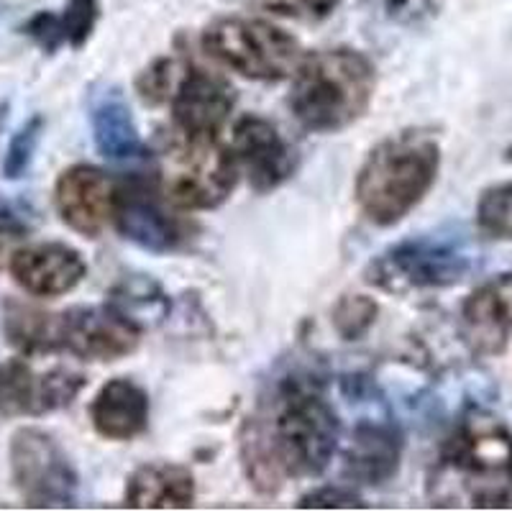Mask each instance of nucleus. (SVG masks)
Listing matches in <instances>:
<instances>
[{
	"label": "nucleus",
	"instance_id": "obj_25",
	"mask_svg": "<svg viewBox=\"0 0 512 512\" xmlns=\"http://www.w3.org/2000/svg\"><path fill=\"white\" fill-rule=\"evenodd\" d=\"M85 382H88L85 374L67 367H54L49 372L39 374V408H36V418L54 413V410L70 408L75 397L82 392V387H85Z\"/></svg>",
	"mask_w": 512,
	"mask_h": 512
},
{
	"label": "nucleus",
	"instance_id": "obj_19",
	"mask_svg": "<svg viewBox=\"0 0 512 512\" xmlns=\"http://www.w3.org/2000/svg\"><path fill=\"white\" fill-rule=\"evenodd\" d=\"M90 123H93L95 146L105 159L123 162V159H136L146 154L134 113L128 108L121 90H105L93 100Z\"/></svg>",
	"mask_w": 512,
	"mask_h": 512
},
{
	"label": "nucleus",
	"instance_id": "obj_7",
	"mask_svg": "<svg viewBox=\"0 0 512 512\" xmlns=\"http://www.w3.org/2000/svg\"><path fill=\"white\" fill-rule=\"evenodd\" d=\"M203 49L249 80L280 82L297 67L300 44L259 18H218L203 31Z\"/></svg>",
	"mask_w": 512,
	"mask_h": 512
},
{
	"label": "nucleus",
	"instance_id": "obj_10",
	"mask_svg": "<svg viewBox=\"0 0 512 512\" xmlns=\"http://www.w3.org/2000/svg\"><path fill=\"white\" fill-rule=\"evenodd\" d=\"M113 223L123 239L154 254H169L185 241V226L180 218L169 216L154 190L139 180L116 187Z\"/></svg>",
	"mask_w": 512,
	"mask_h": 512
},
{
	"label": "nucleus",
	"instance_id": "obj_15",
	"mask_svg": "<svg viewBox=\"0 0 512 512\" xmlns=\"http://www.w3.org/2000/svg\"><path fill=\"white\" fill-rule=\"evenodd\" d=\"M233 88L223 77L190 67L172 98V118L182 134H218L233 111Z\"/></svg>",
	"mask_w": 512,
	"mask_h": 512
},
{
	"label": "nucleus",
	"instance_id": "obj_27",
	"mask_svg": "<svg viewBox=\"0 0 512 512\" xmlns=\"http://www.w3.org/2000/svg\"><path fill=\"white\" fill-rule=\"evenodd\" d=\"M41 131H44V118L31 116L13 134L11 144L6 149V157H3V177L6 180H21L29 172L31 162H34L36 146H39Z\"/></svg>",
	"mask_w": 512,
	"mask_h": 512
},
{
	"label": "nucleus",
	"instance_id": "obj_18",
	"mask_svg": "<svg viewBox=\"0 0 512 512\" xmlns=\"http://www.w3.org/2000/svg\"><path fill=\"white\" fill-rule=\"evenodd\" d=\"M195 502V477L187 466L152 461L126 482L123 505L134 510H185Z\"/></svg>",
	"mask_w": 512,
	"mask_h": 512
},
{
	"label": "nucleus",
	"instance_id": "obj_24",
	"mask_svg": "<svg viewBox=\"0 0 512 512\" xmlns=\"http://www.w3.org/2000/svg\"><path fill=\"white\" fill-rule=\"evenodd\" d=\"M479 231L489 239L512 241V182L487 187L477 203Z\"/></svg>",
	"mask_w": 512,
	"mask_h": 512
},
{
	"label": "nucleus",
	"instance_id": "obj_32",
	"mask_svg": "<svg viewBox=\"0 0 512 512\" xmlns=\"http://www.w3.org/2000/svg\"><path fill=\"white\" fill-rule=\"evenodd\" d=\"M31 233V221L26 210L13 200L0 195V259L8 254V246L13 241L24 239Z\"/></svg>",
	"mask_w": 512,
	"mask_h": 512
},
{
	"label": "nucleus",
	"instance_id": "obj_12",
	"mask_svg": "<svg viewBox=\"0 0 512 512\" xmlns=\"http://www.w3.org/2000/svg\"><path fill=\"white\" fill-rule=\"evenodd\" d=\"M116 185L93 164H72L57 177L54 208L59 218L80 236L95 239L113 221Z\"/></svg>",
	"mask_w": 512,
	"mask_h": 512
},
{
	"label": "nucleus",
	"instance_id": "obj_16",
	"mask_svg": "<svg viewBox=\"0 0 512 512\" xmlns=\"http://www.w3.org/2000/svg\"><path fill=\"white\" fill-rule=\"evenodd\" d=\"M402 433L390 420H359L346 448V474L369 487L390 482L400 469Z\"/></svg>",
	"mask_w": 512,
	"mask_h": 512
},
{
	"label": "nucleus",
	"instance_id": "obj_1",
	"mask_svg": "<svg viewBox=\"0 0 512 512\" xmlns=\"http://www.w3.org/2000/svg\"><path fill=\"white\" fill-rule=\"evenodd\" d=\"M287 477H318L328 469L341 438V420L310 374H287L272 405L259 413Z\"/></svg>",
	"mask_w": 512,
	"mask_h": 512
},
{
	"label": "nucleus",
	"instance_id": "obj_29",
	"mask_svg": "<svg viewBox=\"0 0 512 512\" xmlns=\"http://www.w3.org/2000/svg\"><path fill=\"white\" fill-rule=\"evenodd\" d=\"M172 72H175V62L172 59H157L149 64L139 77H136V93L146 105H159L169 98V88H172Z\"/></svg>",
	"mask_w": 512,
	"mask_h": 512
},
{
	"label": "nucleus",
	"instance_id": "obj_6",
	"mask_svg": "<svg viewBox=\"0 0 512 512\" xmlns=\"http://www.w3.org/2000/svg\"><path fill=\"white\" fill-rule=\"evenodd\" d=\"M236 154L218 141V134H182L162 149L159 180L164 198L177 208L213 210L236 187Z\"/></svg>",
	"mask_w": 512,
	"mask_h": 512
},
{
	"label": "nucleus",
	"instance_id": "obj_17",
	"mask_svg": "<svg viewBox=\"0 0 512 512\" xmlns=\"http://www.w3.org/2000/svg\"><path fill=\"white\" fill-rule=\"evenodd\" d=\"M90 420L98 436L108 441H131L146 431L149 395L126 377L105 382L90 405Z\"/></svg>",
	"mask_w": 512,
	"mask_h": 512
},
{
	"label": "nucleus",
	"instance_id": "obj_8",
	"mask_svg": "<svg viewBox=\"0 0 512 512\" xmlns=\"http://www.w3.org/2000/svg\"><path fill=\"white\" fill-rule=\"evenodd\" d=\"M11 477L29 507H75L80 477L57 438L41 428L11 436Z\"/></svg>",
	"mask_w": 512,
	"mask_h": 512
},
{
	"label": "nucleus",
	"instance_id": "obj_11",
	"mask_svg": "<svg viewBox=\"0 0 512 512\" xmlns=\"http://www.w3.org/2000/svg\"><path fill=\"white\" fill-rule=\"evenodd\" d=\"M233 154L256 192L285 185L297 169V152L280 128L262 116H244L233 128Z\"/></svg>",
	"mask_w": 512,
	"mask_h": 512
},
{
	"label": "nucleus",
	"instance_id": "obj_35",
	"mask_svg": "<svg viewBox=\"0 0 512 512\" xmlns=\"http://www.w3.org/2000/svg\"><path fill=\"white\" fill-rule=\"evenodd\" d=\"M6 111H8V105H0V126H3V121H6Z\"/></svg>",
	"mask_w": 512,
	"mask_h": 512
},
{
	"label": "nucleus",
	"instance_id": "obj_33",
	"mask_svg": "<svg viewBox=\"0 0 512 512\" xmlns=\"http://www.w3.org/2000/svg\"><path fill=\"white\" fill-rule=\"evenodd\" d=\"M274 13L295 18H323L336 8L338 0H262Z\"/></svg>",
	"mask_w": 512,
	"mask_h": 512
},
{
	"label": "nucleus",
	"instance_id": "obj_20",
	"mask_svg": "<svg viewBox=\"0 0 512 512\" xmlns=\"http://www.w3.org/2000/svg\"><path fill=\"white\" fill-rule=\"evenodd\" d=\"M3 336L21 356L59 354V313L34 308L6 297L3 300Z\"/></svg>",
	"mask_w": 512,
	"mask_h": 512
},
{
	"label": "nucleus",
	"instance_id": "obj_4",
	"mask_svg": "<svg viewBox=\"0 0 512 512\" xmlns=\"http://www.w3.org/2000/svg\"><path fill=\"white\" fill-rule=\"evenodd\" d=\"M441 474L454 477L472 507H505L512 495V433L497 415L469 408L441 448Z\"/></svg>",
	"mask_w": 512,
	"mask_h": 512
},
{
	"label": "nucleus",
	"instance_id": "obj_26",
	"mask_svg": "<svg viewBox=\"0 0 512 512\" xmlns=\"http://www.w3.org/2000/svg\"><path fill=\"white\" fill-rule=\"evenodd\" d=\"M377 303L367 295H344L333 308V328L344 341H359L377 320Z\"/></svg>",
	"mask_w": 512,
	"mask_h": 512
},
{
	"label": "nucleus",
	"instance_id": "obj_28",
	"mask_svg": "<svg viewBox=\"0 0 512 512\" xmlns=\"http://www.w3.org/2000/svg\"><path fill=\"white\" fill-rule=\"evenodd\" d=\"M100 6L98 0H70L62 13V26L67 44L72 49H82L88 44L95 24H98Z\"/></svg>",
	"mask_w": 512,
	"mask_h": 512
},
{
	"label": "nucleus",
	"instance_id": "obj_14",
	"mask_svg": "<svg viewBox=\"0 0 512 512\" xmlns=\"http://www.w3.org/2000/svg\"><path fill=\"white\" fill-rule=\"evenodd\" d=\"M461 341L474 356H497L512 333V272L497 274L466 297Z\"/></svg>",
	"mask_w": 512,
	"mask_h": 512
},
{
	"label": "nucleus",
	"instance_id": "obj_31",
	"mask_svg": "<svg viewBox=\"0 0 512 512\" xmlns=\"http://www.w3.org/2000/svg\"><path fill=\"white\" fill-rule=\"evenodd\" d=\"M24 34L29 39H34L36 47H41L47 54H54L62 47L67 36H64L62 16H54L49 11H41L36 16H31L24 26Z\"/></svg>",
	"mask_w": 512,
	"mask_h": 512
},
{
	"label": "nucleus",
	"instance_id": "obj_5",
	"mask_svg": "<svg viewBox=\"0 0 512 512\" xmlns=\"http://www.w3.org/2000/svg\"><path fill=\"white\" fill-rule=\"evenodd\" d=\"M479 254L461 233L415 236L372 259L364 272L369 285L384 292L454 287L477 269Z\"/></svg>",
	"mask_w": 512,
	"mask_h": 512
},
{
	"label": "nucleus",
	"instance_id": "obj_22",
	"mask_svg": "<svg viewBox=\"0 0 512 512\" xmlns=\"http://www.w3.org/2000/svg\"><path fill=\"white\" fill-rule=\"evenodd\" d=\"M108 305L116 308L136 328H149L162 323L169 315V297L157 280L146 274H126L113 285Z\"/></svg>",
	"mask_w": 512,
	"mask_h": 512
},
{
	"label": "nucleus",
	"instance_id": "obj_23",
	"mask_svg": "<svg viewBox=\"0 0 512 512\" xmlns=\"http://www.w3.org/2000/svg\"><path fill=\"white\" fill-rule=\"evenodd\" d=\"M39 408V374L21 356L0 361V418L13 420L31 415Z\"/></svg>",
	"mask_w": 512,
	"mask_h": 512
},
{
	"label": "nucleus",
	"instance_id": "obj_30",
	"mask_svg": "<svg viewBox=\"0 0 512 512\" xmlns=\"http://www.w3.org/2000/svg\"><path fill=\"white\" fill-rule=\"evenodd\" d=\"M297 507L300 510H341V507L344 510H354V507H367V502L361 500L354 489L328 484V487L313 489V492L300 497Z\"/></svg>",
	"mask_w": 512,
	"mask_h": 512
},
{
	"label": "nucleus",
	"instance_id": "obj_2",
	"mask_svg": "<svg viewBox=\"0 0 512 512\" xmlns=\"http://www.w3.org/2000/svg\"><path fill=\"white\" fill-rule=\"evenodd\" d=\"M441 167V149L423 131L379 141L356 177V203L374 226H395L428 195Z\"/></svg>",
	"mask_w": 512,
	"mask_h": 512
},
{
	"label": "nucleus",
	"instance_id": "obj_21",
	"mask_svg": "<svg viewBox=\"0 0 512 512\" xmlns=\"http://www.w3.org/2000/svg\"><path fill=\"white\" fill-rule=\"evenodd\" d=\"M239 454L246 479H249V484H254L256 492L277 495L282 484H285L287 474L282 469L280 459H277L267 425H264V418L259 413L249 415L241 425Z\"/></svg>",
	"mask_w": 512,
	"mask_h": 512
},
{
	"label": "nucleus",
	"instance_id": "obj_34",
	"mask_svg": "<svg viewBox=\"0 0 512 512\" xmlns=\"http://www.w3.org/2000/svg\"><path fill=\"white\" fill-rule=\"evenodd\" d=\"M384 13L400 24H418L436 13V0H382Z\"/></svg>",
	"mask_w": 512,
	"mask_h": 512
},
{
	"label": "nucleus",
	"instance_id": "obj_13",
	"mask_svg": "<svg viewBox=\"0 0 512 512\" xmlns=\"http://www.w3.org/2000/svg\"><path fill=\"white\" fill-rule=\"evenodd\" d=\"M8 272L13 282L34 297H59L75 290L88 264L77 249L62 241H41L11 251Z\"/></svg>",
	"mask_w": 512,
	"mask_h": 512
},
{
	"label": "nucleus",
	"instance_id": "obj_9",
	"mask_svg": "<svg viewBox=\"0 0 512 512\" xmlns=\"http://www.w3.org/2000/svg\"><path fill=\"white\" fill-rule=\"evenodd\" d=\"M141 328L105 303L59 313V349L85 361H116L139 346Z\"/></svg>",
	"mask_w": 512,
	"mask_h": 512
},
{
	"label": "nucleus",
	"instance_id": "obj_3",
	"mask_svg": "<svg viewBox=\"0 0 512 512\" xmlns=\"http://www.w3.org/2000/svg\"><path fill=\"white\" fill-rule=\"evenodd\" d=\"M377 88L374 64L356 49H323L300 62L290 93L295 118L315 134H336L367 113Z\"/></svg>",
	"mask_w": 512,
	"mask_h": 512
}]
</instances>
